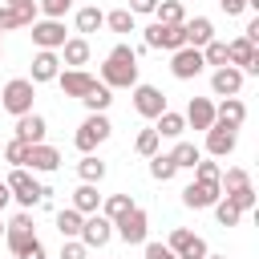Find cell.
<instances>
[{"label":"cell","mask_w":259,"mask_h":259,"mask_svg":"<svg viewBox=\"0 0 259 259\" xmlns=\"http://www.w3.org/2000/svg\"><path fill=\"white\" fill-rule=\"evenodd\" d=\"M101 85L105 89H134L138 85V53L130 45H113L105 65H101Z\"/></svg>","instance_id":"obj_1"},{"label":"cell","mask_w":259,"mask_h":259,"mask_svg":"<svg viewBox=\"0 0 259 259\" xmlns=\"http://www.w3.org/2000/svg\"><path fill=\"white\" fill-rule=\"evenodd\" d=\"M8 190H12V202H20V210H32V206H45L49 202V186H40L36 178H32V170H24V166H12L8 170Z\"/></svg>","instance_id":"obj_2"},{"label":"cell","mask_w":259,"mask_h":259,"mask_svg":"<svg viewBox=\"0 0 259 259\" xmlns=\"http://www.w3.org/2000/svg\"><path fill=\"white\" fill-rule=\"evenodd\" d=\"M32 97H36V85L28 77H12L0 89V109H8L12 117H24V113H32Z\"/></svg>","instance_id":"obj_3"},{"label":"cell","mask_w":259,"mask_h":259,"mask_svg":"<svg viewBox=\"0 0 259 259\" xmlns=\"http://www.w3.org/2000/svg\"><path fill=\"white\" fill-rule=\"evenodd\" d=\"M113 235L125 243V247H138V243H146V235H150V214L134 202L121 219H113Z\"/></svg>","instance_id":"obj_4"},{"label":"cell","mask_w":259,"mask_h":259,"mask_svg":"<svg viewBox=\"0 0 259 259\" xmlns=\"http://www.w3.org/2000/svg\"><path fill=\"white\" fill-rule=\"evenodd\" d=\"M113 134V125H109V117L105 113H89L81 125H77V134H73V146L81 150V154H93L105 138Z\"/></svg>","instance_id":"obj_5"},{"label":"cell","mask_w":259,"mask_h":259,"mask_svg":"<svg viewBox=\"0 0 259 259\" xmlns=\"http://www.w3.org/2000/svg\"><path fill=\"white\" fill-rule=\"evenodd\" d=\"M142 49H166V53H178L186 49V36H182V24H146L142 28Z\"/></svg>","instance_id":"obj_6"},{"label":"cell","mask_w":259,"mask_h":259,"mask_svg":"<svg viewBox=\"0 0 259 259\" xmlns=\"http://www.w3.org/2000/svg\"><path fill=\"white\" fill-rule=\"evenodd\" d=\"M166 247H170L178 259H206V255H210L206 239H202V235H194V231H186V227H174V231H170V239H166Z\"/></svg>","instance_id":"obj_7"},{"label":"cell","mask_w":259,"mask_h":259,"mask_svg":"<svg viewBox=\"0 0 259 259\" xmlns=\"http://www.w3.org/2000/svg\"><path fill=\"white\" fill-rule=\"evenodd\" d=\"M166 109H170V105H166V93H162L158 85H142V81L134 85V113H138V117H150V121H154V117L166 113Z\"/></svg>","instance_id":"obj_8"},{"label":"cell","mask_w":259,"mask_h":259,"mask_svg":"<svg viewBox=\"0 0 259 259\" xmlns=\"http://www.w3.org/2000/svg\"><path fill=\"white\" fill-rule=\"evenodd\" d=\"M28 32H32V45L45 49V53H57L69 40L65 36V20H36V24H28Z\"/></svg>","instance_id":"obj_9"},{"label":"cell","mask_w":259,"mask_h":259,"mask_svg":"<svg viewBox=\"0 0 259 259\" xmlns=\"http://www.w3.org/2000/svg\"><path fill=\"white\" fill-rule=\"evenodd\" d=\"M223 198V186L219 182H190L186 190H182V206H190V210H210L214 202Z\"/></svg>","instance_id":"obj_10"},{"label":"cell","mask_w":259,"mask_h":259,"mask_svg":"<svg viewBox=\"0 0 259 259\" xmlns=\"http://www.w3.org/2000/svg\"><path fill=\"white\" fill-rule=\"evenodd\" d=\"M235 146H239V130H231V125H223V121H214V125L206 130V154H210V158H231Z\"/></svg>","instance_id":"obj_11"},{"label":"cell","mask_w":259,"mask_h":259,"mask_svg":"<svg viewBox=\"0 0 259 259\" xmlns=\"http://www.w3.org/2000/svg\"><path fill=\"white\" fill-rule=\"evenodd\" d=\"M202 69H206V65H202V53H198V49H190V45H186V49L170 53V73H174L178 81H194Z\"/></svg>","instance_id":"obj_12"},{"label":"cell","mask_w":259,"mask_h":259,"mask_svg":"<svg viewBox=\"0 0 259 259\" xmlns=\"http://www.w3.org/2000/svg\"><path fill=\"white\" fill-rule=\"evenodd\" d=\"M89 251L93 247H105L109 239H113V223L105 219V214H85V223H81V235H77Z\"/></svg>","instance_id":"obj_13"},{"label":"cell","mask_w":259,"mask_h":259,"mask_svg":"<svg viewBox=\"0 0 259 259\" xmlns=\"http://www.w3.org/2000/svg\"><path fill=\"white\" fill-rule=\"evenodd\" d=\"M57 166H61V150H57V146H49V142H40V146H28L24 170H32V174H53Z\"/></svg>","instance_id":"obj_14"},{"label":"cell","mask_w":259,"mask_h":259,"mask_svg":"<svg viewBox=\"0 0 259 259\" xmlns=\"http://www.w3.org/2000/svg\"><path fill=\"white\" fill-rule=\"evenodd\" d=\"M57 85H61L65 97H77V101H81V97L97 85V77H89L85 69H61V73H57Z\"/></svg>","instance_id":"obj_15"},{"label":"cell","mask_w":259,"mask_h":259,"mask_svg":"<svg viewBox=\"0 0 259 259\" xmlns=\"http://www.w3.org/2000/svg\"><path fill=\"white\" fill-rule=\"evenodd\" d=\"M239 89H243V73L235 65H223V69L210 73V93L214 97H239Z\"/></svg>","instance_id":"obj_16"},{"label":"cell","mask_w":259,"mask_h":259,"mask_svg":"<svg viewBox=\"0 0 259 259\" xmlns=\"http://www.w3.org/2000/svg\"><path fill=\"white\" fill-rule=\"evenodd\" d=\"M182 36H186L190 49H202V45L214 40V20L210 16H190V20H182Z\"/></svg>","instance_id":"obj_17"},{"label":"cell","mask_w":259,"mask_h":259,"mask_svg":"<svg viewBox=\"0 0 259 259\" xmlns=\"http://www.w3.org/2000/svg\"><path fill=\"white\" fill-rule=\"evenodd\" d=\"M182 121L206 134V130L214 125V101H210V97H190V105H186V113H182Z\"/></svg>","instance_id":"obj_18"},{"label":"cell","mask_w":259,"mask_h":259,"mask_svg":"<svg viewBox=\"0 0 259 259\" xmlns=\"http://www.w3.org/2000/svg\"><path fill=\"white\" fill-rule=\"evenodd\" d=\"M57 73H61V57L57 53H45V49H36V57H32V85H45V81H57Z\"/></svg>","instance_id":"obj_19"},{"label":"cell","mask_w":259,"mask_h":259,"mask_svg":"<svg viewBox=\"0 0 259 259\" xmlns=\"http://www.w3.org/2000/svg\"><path fill=\"white\" fill-rule=\"evenodd\" d=\"M45 130H49V121H45L40 113H24V117H16V138L28 142V146H40V142H45Z\"/></svg>","instance_id":"obj_20"},{"label":"cell","mask_w":259,"mask_h":259,"mask_svg":"<svg viewBox=\"0 0 259 259\" xmlns=\"http://www.w3.org/2000/svg\"><path fill=\"white\" fill-rule=\"evenodd\" d=\"M214 121H223V125L239 130V125L247 121V105H243L239 97H223V101L214 105Z\"/></svg>","instance_id":"obj_21"},{"label":"cell","mask_w":259,"mask_h":259,"mask_svg":"<svg viewBox=\"0 0 259 259\" xmlns=\"http://www.w3.org/2000/svg\"><path fill=\"white\" fill-rule=\"evenodd\" d=\"M57 53H61V61H65L69 69H81V65H89V40H85V36H69V40H65Z\"/></svg>","instance_id":"obj_22"},{"label":"cell","mask_w":259,"mask_h":259,"mask_svg":"<svg viewBox=\"0 0 259 259\" xmlns=\"http://www.w3.org/2000/svg\"><path fill=\"white\" fill-rule=\"evenodd\" d=\"M73 210H77V214H97V210H101V194H97L93 182H81V186L73 190Z\"/></svg>","instance_id":"obj_23"},{"label":"cell","mask_w":259,"mask_h":259,"mask_svg":"<svg viewBox=\"0 0 259 259\" xmlns=\"http://www.w3.org/2000/svg\"><path fill=\"white\" fill-rule=\"evenodd\" d=\"M73 24H77V32H81V36H89V32H97V28L105 24V12H101L97 4H85V8H77Z\"/></svg>","instance_id":"obj_24"},{"label":"cell","mask_w":259,"mask_h":259,"mask_svg":"<svg viewBox=\"0 0 259 259\" xmlns=\"http://www.w3.org/2000/svg\"><path fill=\"white\" fill-rule=\"evenodd\" d=\"M182 130H186V121H182V113H174V109H166V113L154 117V134H158V138H182Z\"/></svg>","instance_id":"obj_25"},{"label":"cell","mask_w":259,"mask_h":259,"mask_svg":"<svg viewBox=\"0 0 259 259\" xmlns=\"http://www.w3.org/2000/svg\"><path fill=\"white\" fill-rule=\"evenodd\" d=\"M77 178H81V182H93V186H97V182L105 178V162H101L97 154H81V162H77Z\"/></svg>","instance_id":"obj_26"},{"label":"cell","mask_w":259,"mask_h":259,"mask_svg":"<svg viewBox=\"0 0 259 259\" xmlns=\"http://www.w3.org/2000/svg\"><path fill=\"white\" fill-rule=\"evenodd\" d=\"M154 20H158V24H182V20H186V8H182V0H158V8H154Z\"/></svg>","instance_id":"obj_27"},{"label":"cell","mask_w":259,"mask_h":259,"mask_svg":"<svg viewBox=\"0 0 259 259\" xmlns=\"http://www.w3.org/2000/svg\"><path fill=\"white\" fill-rule=\"evenodd\" d=\"M109 101H113V89H105L101 81H97V85H93V89L81 97V105H85L89 113H105V109H109Z\"/></svg>","instance_id":"obj_28"},{"label":"cell","mask_w":259,"mask_h":259,"mask_svg":"<svg viewBox=\"0 0 259 259\" xmlns=\"http://www.w3.org/2000/svg\"><path fill=\"white\" fill-rule=\"evenodd\" d=\"M202 158V150L194 146V142H178L174 150H170V162L178 166V170H194V162Z\"/></svg>","instance_id":"obj_29"},{"label":"cell","mask_w":259,"mask_h":259,"mask_svg":"<svg viewBox=\"0 0 259 259\" xmlns=\"http://www.w3.org/2000/svg\"><path fill=\"white\" fill-rule=\"evenodd\" d=\"M81 223H85V214H77L73 206L57 210V231H61V239H77V235H81Z\"/></svg>","instance_id":"obj_30"},{"label":"cell","mask_w":259,"mask_h":259,"mask_svg":"<svg viewBox=\"0 0 259 259\" xmlns=\"http://www.w3.org/2000/svg\"><path fill=\"white\" fill-rule=\"evenodd\" d=\"M223 198H227L239 214H243V210H255V202H259V194H255V186H251V182H247V186H239V190H227Z\"/></svg>","instance_id":"obj_31"},{"label":"cell","mask_w":259,"mask_h":259,"mask_svg":"<svg viewBox=\"0 0 259 259\" xmlns=\"http://www.w3.org/2000/svg\"><path fill=\"white\" fill-rule=\"evenodd\" d=\"M105 24L113 28V32H138V20H134V12L130 8H113V12H105Z\"/></svg>","instance_id":"obj_32"},{"label":"cell","mask_w":259,"mask_h":259,"mask_svg":"<svg viewBox=\"0 0 259 259\" xmlns=\"http://www.w3.org/2000/svg\"><path fill=\"white\" fill-rule=\"evenodd\" d=\"M130 206H134V198H130V194H109V198H101V210H97V214H105V219L113 223V219H121Z\"/></svg>","instance_id":"obj_33"},{"label":"cell","mask_w":259,"mask_h":259,"mask_svg":"<svg viewBox=\"0 0 259 259\" xmlns=\"http://www.w3.org/2000/svg\"><path fill=\"white\" fill-rule=\"evenodd\" d=\"M174 174H178V166L170 162V154H154V158H150V178H154V182H170Z\"/></svg>","instance_id":"obj_34"},{"label":"cell","mask_w":259,"mask_h":259,"mask_svg":"<svg viewBox=\"0 0 259 259\" xmlns=\"http://www.w3.org/2000/svg\"><path fill=\"white\" fill-rule=\"evenodd\" d=\"M247 182H251V174H247L243 166H227V170L219 174V186H223V194H227V190H239V186H247Z\"/></svg>","instance_id":"obj_35"},{"label":"cell","mask_w":259,"mask_h":259,"mask_svg":"<svg viewBox=\"0 0 259 259\" xmlns=\"http://www.w3.org/2000/svg\"><path fill=\"white\" fill-rule=\"evenodd\" d=\"M32 239H36V231H12V227H4V243H8V251H12L16 259L24 255V247H28Z\"/></svg>","instance_id":"obj_36"},{"label":"cell","mask_w":259,"mask_h":259,"mask_svg":"<svg viewBox=\"0 0 259 259\" xmlns=\"http://www.w3.org/2000/svg\"><path fill=\"white\" fill-rule=\"evenodd\" d=\"M198 53H202V65H214V69L227 65V40H210V45H202Z\"/></svg>","instance_id":"obj_37"},{"label":"cell","mask_w":259,"mask_h":259,"mask_svg":"<svg viewBox=\"0 0 259 259\" xmlns=\"http://www.w3.org/2000/svg\"><path fill=\"white\" fill-rule=\"evenodd\" d=\"M69 8H73V0H36V12L45 20H65Z\"/></svg>","instance_id":"obj_38"},{"label":"cell","mask_w":259,"mask_h":259,"mask_svg":"<svg viewBox=\"0 0 259 259\" xmlns=\"http://www.w3.org/2000/svg\"><path fill=\"white\" fill-rule=\"evenodd\" d=\"M158 142H162V138H158L154 125H150V130H142V134L134 138V150H138L142 158H154V154H158Z\"/></svg>","instance_id":"obj_39"},{"label":"cell","mask_w":259,"mask_h":259,"mask_svg":"<svg viewBox=\"0 0 259 259\" xmlns=\"http://www.w3.org/2000/svg\"><path fill=\"white\" fill-rule=\"evenodd\" d=\"M219 174H223L219 158H198V162H194V178H198V182H219Z\"/></svg>","instance_id":"obj_40"},{"label":"cell","mask_w":259,"mask_h":259,"mask_svg":"<svg viewBox=\"0 0 259 259\" xmlns=\"http://www.w3.org/2000/svg\"><path fill=\"white\" fill-rule=\"evenodd\" d=\"M210 210H214V219H219V227H239V219H243V214H239V210H235V206H231L227 198H219V202H214Z\"/></svg>","instance_id":"obj_41"},{"label":"cell","mask_w":259,"mask_h":259,"mask_svg":"<svg viewBox=\"0 0 259 259\" xmlns=\"http://www.w3.org/2000/svg\"><path fill=\"white\" fill-rule=\"evenodd\" d=\"M24 158H28V142L12 138V142L4 146V162H8V166H24Z\"/></svg>","instance_id":"obj_42"},{"label":"cell","mask_w":259,"mask_h":259,"mask_svg":"<svg viewBox=\"0 0 259 259\" xmlns=\"http://www.w3.org/2000/svg\"><path fill=\"white\" fill-rule=\"evenodd\" d=\"M61 259H89V247L81 239H65L61 243Z\"/></svg>","instance_id":"obj_43"},{"label":"cell","mask_w":259,"mask_h":259,"mask_svg":"<svg viewBox=\"0 0 259 259\" xmlns=\"http://www.w3.org/2000/svg\"><path fill=\"white\" fill-rule=\"evenodd\" d=\"M146 259H178L166 243H146Z\"/></svg>","instance_id":"obj_44"},{"label":"cell","mask_w":259,"mask_h":259,"mask_svg":"<svg viewBox=\"0 0 259 259\" xmlns=\"http://www.w3.org/2000/svg\"><path fill=\"white\" fill-rule=\"evenodd\" d=\"M20 259H49V251H45V243H40V239H32V243L24 247V255H20Z\"/></svg>","instance_id":"obj_45"},{"label":"cell","mask_w":259,"mask_h":259,"mask_svg":"<svg viewBox=\"0 0 259 259\" xmlns=\"http://www.w3.org/2000/svg\"><path fill=\"white\" fill-rule=\"evenodd\" d=\"M154 8H158V0H130V12L134 16H150Z\"/></svg>","instance_id":"obj_46"},{"label":"cell","mask_w":259,"mask_h":259,"mask_svg":"<svg viewBox=\"0 0 259 259\" xmlns=\"http://www.w3.org/2000/svg\"><path fill=\"white\" fill-rule=\"evenodd\" d=\"M8 227H12V231H32V214H28V210H20V214H16Z\"/></svg>","instance_id":"obj_47"},{"label":"cell","mask_w":259,"mask_h":259,"mask_svg":"<svg viewBox=\"0 0 259 259\" xmlns=\"http://www.w3.org/2000/svg\"><path fill=\"white\" fill-rule=\"evenodd\" d=\"M219 8H223L227 16H239V12L247 8V0H219Z\"/></svg>","instance_id":"obj_48"},{"label":"cell","mask_w":259,"mask_h":259,"mask_svg":"<svg viewBox=\"0 0 259 259\" xmlns=\"http://www.w3.org/2000/svg\"><path fill=\"white\" fill-rule=\"evenodd\" d=\"M12 202V190H8V182H0V210Z\"/></svg>","instance_id":"obj_49"},{"label":"cell","mask_w":259,"mask_h":259,"mask_svg":"<svg viewBox=\"0 0 259 259\" xmlns=\"http://www.w3.org/2000/svg\"><path fill=\"white\" fill-rule=\"evenodd\" d=\"M8 8H20V4H32V0H4Z\"/></svg>","instance_id":"obj_50"},{"label":"cell","mask_w":259,"mask_h":259,"mask_svg":"<svg viewBox=\"0 0 259 259\" xmlns=\"http://www.w3.org/2000/svg\"><path fill=\"white\" fill-rule=\"evenodd\" d=\"M0 57H4V32H0Z\"/></svg>","instance_id":"obj_51"},{"label":"cell","mask_w":259,"mask_h":259,"mask_svg":"<svg viewBox=\"0 0 259 259\" xmlns=\"http://www.w3.org/2000/svg\"><path fill=\"white\" fill-rule=\"evenodd\" d=\"M206 259H227V255H206Z\"/></svg>","instance_id":"obj_52"},{"label":"cell","mask_w":259,"mask_h":259,"mask_svg":"<svg viewBox=\"0 0 259 259\" xmlns=\"http://www.w3.org/2000/svg\"><path fill=\"white\" fill-rule=\"evenodd\" d=\"M0 235H4V223H0Z\"/></svg>","instance_id":"obj_53"}]
</instances>
